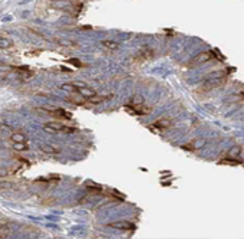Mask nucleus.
Masks as SVG:
<instances>
[{
    "mask_svg": "<svg viewBox=\"0 0 244 239\" xmlns=\"http://www.w3.org/2000/svg\"><path fill=\"white\" fill-rule=\"evenodd\" d=\"M42 128L48 133H62V134H71V133L77 131V128H74V127H68V125L59 123H45L42 125Z\"/></svg>",
    "mask_w": 244,
    "mask_h": 239,
    "instance_id": "nucleus-1",
    "label": "nucleus"
},
{
    "mask_svg": "<svg viewBox=\"0 0 244 239\" xmlns=\"http://www.w3.org/2000/svg\"><path fill=\"white\" fill-rule=\"evenodd\" d=\"M62 90L68 91V92H74V94H81L84 97L91 98L95 95V91L91 88H87L84 85H74V84H64L62 85Z\"/></svg>",
    "mask_w": 244,
    "mask_h": 239,
    "instance_id": "nucleus-2",
    "label": "nucleus"
},
{
    "mask_svg": "<svg viewBox=\"0 0 244 239\" xmlns=\"http://www.w3.org/2000/svg\"><path fill=\"white\" fill-rule=\"evenodd\" d=\"M212 58H214V52H212V51L201 52V53H198V55H197V56H195V58H194L191 62H189V65L204 64V62H208V61H211Z\"/></svg>",
    "mask_w": 244,
    "mask_h": 239,
    "instance_id": "nucleus-3",
    "label": "nucleus"
},
{
    "mask_svg": "<svg viewBox=\"0 0 244 239\" xmlns=\"http://www.w3.org/2000/svg\"><path fill=\"white\" fill-rule=\"evenodd\" d=\"M45 114H51L53 117H58V118H65V120H69L71 118V112H68L65 110H61V108H56V110H39Z\"/></svg>",
    "mask_w": 244,
    "mask_h": 239,
    "instance_id": "nucleus-4",
    "label": "nucleus"
},
{
    "mask_svg": "<svg viewBox=\"0 0 244 239\" xmlns=\"http://www.w3.org/2000/svg\"><path fill=\"white\" fill-rule=\"evenodd\" d=\"M108 228H113V229H121V231H133L134 229V225L127 222V220H121V222H113V223H108Z\"/></svg>",
    "mask_w": 244,
    "mask_h": 239,
    "instance_id": "nucleus-5",
    "label": "nucleus"
},
{
    "mask_svg": "<svg viewBox=\"0 0 244 239\" xmlns=\"http://www.w3.org/2000/svg\"><path fill=\"white\" fill-rule=\"evenodd\" d=\"M40 150L43 151V153H52V154H58V153H61L59 149H56V147H52V146H46V144H43V146H40Z\"/></svg>",
    "mask_w": 244,
    "mask_h": 239,
    "instance_id": "nucleus-6",
    "label": "nucleus"
},
{
    "mask_svg": "<svg viewBox=\"0 0 244 239\" xmlns=\"http://www.w3.org/2000/svg\"><path fill=\"white\" fill-rule=\"evenodd\" d=\"M10 140H12V143H26V138L23 134H12Z\"/></svg>",
    "mask_w": 244,
    "mask_h": 239,
    "instance_id": "nucleus-7",
    "label": "nucleus"
},
{
    "mask_svg": "<svg viewBox=\"0 0 244 239\" xmlns=\"http://www.w3.org/2000/svg\"><path fill=\"white\" fill-rule=\"evenodd\" d=\"M101 45L106 46V48H108V49H117V48H119L117 42H111V40H103V43H101Z\"/></svg>",
    "mask_w": 244,
    "mask_h": 239,
    "instance_id": "nucleus-8",
    "label": "nucleus"
},
{
    "mask_svg": "<svg viewBox=\"0 0 244 239\" xmlns=\"http://www.w3.org/2000/svg\"><path fill=\"white\" fill-rule=\"evenodd\" d=\"M13 149H16L18 151H26L27 144L26 143H13Z\"/></svg>",
    "mask_w": 244,
    "mask_h": 239,
    "instance_id": "nucleus-9",
    "label": "nucleus"
},
{
    "mask_svg": "<svg viewBox=\"0 0 244 239\" xmlns=\"http://www.w3.org/2000/svg\"><path fill=\"white\" fill-rule=\"evenodd\" d=\"M240 153H241V147H238V146H234V147H233V149L228 151V156H230V157H236V156H238Z\"/></svg>",
    "mask_w": 244,
    "mask_h": 239,
    "instance_id": "nucleus-10",
    "label": "nucleus"
},
{
    "mask_svg": "<svg viewBox=\"0 0 244 239\" xmlns=\"http://www.w3.org/2000/svg\"><path fill=\"white\" fill-rule=\"evenodd\" d=\"M153 127H158V128H166V127H169V121H166V120H160V121H158V123L153 124Z\"/></svg>",
    "mask_w": 244,
    "mask_h": 239,
    "instance_id": "nucleus-11",
    "label": "nucleus"
},
{
    "mask_svg": "<svg viewBox=\"0 0 244 239\" xmlns=\"http://www.w3.org/2000/svg\"><path fill=\"white\" fill-rule=\"evenodd\" d=\"M220 163H230V164H241V162H238V160H228V159H224V160H221Z\"/></svg>",
    "mask_w": 244,
    "mask_h": 239,
    "instance_id": "nucleus-12",
    "label": "nucleus"
},
{
    "mask_svg": "<svg viewBox=\"0 0 244 239\" xmlns=\"http://www.w3.org/2000/svg\"><path fill=\"white\" fill-rule=\"evenodd\" d=\"M87 186L90 189H94V190H101V187H100V186H95L94 183H87Z\"/></svg>",
    "mask_w": 244,
    "mask_h": 239,
    "instance_id": "nucleus-13",
    "label": "nucleus"
}]
</instances>
